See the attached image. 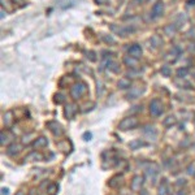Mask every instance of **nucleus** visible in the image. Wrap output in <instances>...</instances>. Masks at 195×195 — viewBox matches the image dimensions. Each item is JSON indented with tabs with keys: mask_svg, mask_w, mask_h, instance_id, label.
<instances>
[{
	"mask_svg": "<svg viewBox=\"0 0 195 195\" xmlns=\"http://www.w3.org/2000/svg\"><path fill=\"white\" fill-rule=\"evenodd\" d=\"M76 112H77V107L74 104H68V105H66V108H65V116L68 117V118H72V117L76 115Z\"/></svg>",
	"mask_w": 195,
	"mask_h": 195,
	"instance_id": "nucleus-10",
	"label": "nucleus"
},
{
	"mask_svg": "<svg viewBox=\"0 0 195 195\" xmlns=\"http://www.w3.org/2000/svg\"><path fill=\"white\" fill-rule=\"evenodd\" d=\"M187 72H189V69H187V68H180L178 70H177V77H180V78L186 77Z\"/></svg>",
	"mask_w": 195,
	"mask_h": 195,
	"instance_id": "nucleus-21",
	"label": "nucleus"
},
{
	"mask_svg": "<svg viewBox=\"0 0 195 195\" xmlns=\"http://www.w3.org/2000/svg\"><path fill=\"white\" fill-rule=\"evenodd\" d=\"M164 31H165V34L166 35H169V37H172L173 34L177 31V26L174 24H171V25H168V26H165V29H164Z\"/></svg>",
	"mask_w": 195,
	"mask_h": 195,
	"instance_id": "nucleus-12",
	"label": "nucleus"
},
{
	"mask_svg": "<svg viewBox=\"0 0 195 195\" xmlns=\"http://www.w3.org/2000/svg\"><path fill=\"white\" fill-rule=\"evenodd\" d=\"M141 195H150V194H148L146 190H142V191H141Z\"/></svg>",
	"mask_w": 195,
	"mask_h": 195,
	"instance_id": "nucleus-36",
	"label": "nucleus"
},
{
	"mask_svg": "<svg viewBox=\"0 0 195 195\" xmlns=\"http://www.w3.org/2000/svg\"><path fill=\"white\" fill-rule=\"evenodd\" d=\"M137 60L138 59H134V57H132V56H127V57H125V63L127 64V65H132V66H135L137 65Z\"/></svg>",
	"mask_w": 195,
	"mask_h": 195,
	"instance_id": "nucleus-20",
	"label": "nucleus"
},
{
	"mask_svg": "<svg viewBox=\"0 0 195 195\" xmlns=\"http://www.w3.org/2000/svg\"><path fill=\"white\" fill-rule=\"evenodd\" d=\"M112 30L113 31H116L117 34H120L121 37H126L127 34H132L135 31V27H133V26H125V27H117L116 25H112Z\"/></svg>",
	"mask_w": 195,
	"mask_h": 195,
	"instance_id": "nucleus-5",
	"label": "nucleus"
},
{
	"mask_svg": "<svg viewBox=\"0 0 195 195\" xmlns=\"http://www.w3.org/2000/svg\"><path fill=\"white\" fill-rule=\"evenodd\" d=\"M5 15H7V13L4 12V9L1 8V16H0V17H1V18H4V17H5Z\"/></svg>",
	"mask_w": 195,
	"mask_h": 195,
	"instance_id": "nucleus-35",
	"label": "nucleus"
},
{
	"mask_svg": "<svg viewBox=\"0 0 195 195\" xmlns=\"http://www.w3.org/2000/svg\"><path fill=\"white\" fill-rule=\"evenodd\" d=\"M55 102L57 103V104L63 103V102H64V95H63V94H57V95H55Z\"/></svg>",
	"mask_w": 195,
	"mask_h": 195,
	"instance_id": "nucleus-24",
	"label": "nucleus"
},
{
	"mask_svg": "<svg viewBox=\"0 0 195 195\" xmlns=\"http://www.w3.org/2000/svg\"><path fill=\"white\" fill-rule=\"evenodd\" d=\"M144 142H142L141 139H135V141H133V142H130L129 143V147L132 148V150H137L138 147H142V146H144Z\"/></svg>",
	"mask_w": 195,
	"mask_h": 195,
	"instance_id": "nucleus-13",
	"label": "nucleus"
},
{
	"mask_svg": "<svg viewBox=\"0 0 195 195\" xmlns=\"http://www.w3.org/2000/svg\"><path fill=\"white\" fill-rule=\"evenodd\" d=\"M171 68H169V66H166V65H164V66H161V74L164 77H169L171 76Z\"/></svg>",
	"mask_w": 195,
	"mask_h": 195,
	"instance_id": "nucleus-22",
	"label": "nucleus"
},
{
	"mask_svg": "<svg viewBox=\"0 0 195 195\" xmlns=\"http://www.w3.org/2000/svg\"><path fill=\"white\" fill-rule=\"evenodd\" d=\"M187 173H189V174H195V168L193 165L189 166V171H187Z\"/></svg>",
	"mask_w": 195,
	"mask_h": 195,
	"instance_id": "nucleus-27",
	"label": "nucleus"
},
{
	"mask_svg": "<svg viewBox=\"0 0 195 195\" xmlns=\"http://www.w3.org/2000/svg\"><path fill=\"white\" fill-rule=\"evenodd\" d=\"M118 87L120 88H129L130 87V81L126 79V78H122V79L118 81Z\"/></svg>",
	"mask_w": 195,
	"mask_h": 195,
	"instance_id": "nucleus-15",
	"label": "nucleus"
},
{
	"mask_svg": "<svg viewBox=\"0 0 195 195\" xmlns=\"http://www.w3.org/2000/svg\"><path fill=\"white\" fill-rule=\"evenodd\" d=\"M48 127H51V132L54 133L55 135H61V134H63V129H61V126H60L57 122H49Z\"/></svg>",
	"mask_w": 195,
	"mask_h": 195,
	"instance_id": "nucleus-9",
	"label": "nucleus"
},
{
	"mask_svg": "<svg viewBox=\"0 0 195 195\" xmlns=\"http://www.w3.org/2000/svg\"><path fill=\"white\" fill-rule=\"evenodd\" d=\"M96 3H99V4H105L107 3V0H95Z\"/></svg>",
	"mask_w": 195,
	"mask_h": 195,
	"instance_id": "nucleus-32",
	"label": "nucleus"
},
{
	"mask_svg": "<svg viewBox=\"0 0 195 195\" xmlns=\"http://www.w3.org/2000/svg\"><path fill=\"white\" fill-rule=\"evenodd\" d=\"M127 52H129V56H132L134 59H139L142 56V48L139 44H133Z\"/></svg>",
	"mask_w": 195,
	"mask_h": 195,
	"instance_id": "nucleus-7",
	"label": "nucleus"
},
{
	"mask_svg": "<svg viewBox=\"0 0 195 195\" xmlns=\"http://www.w3.org/2000/svg\"><path fill=\"white\" fill-rule=\"evenodd\" d=\"M163 104H161V102L159 100V99H154V100L151 102V104H150V112H151V115H154V116H160L161 113H163Z\"/></svg>",
	"mask_w": 195,
	"mask_h": 195,
	"instance_id": "nucleus-3",
	"label": "nucleus"
},
{
	"mask_svg": "<svg viewBox=\"0 0 195 195\" xmlns=\"http://www.w3.org/2000/svg\"><path fill=\"white\" fill-rule=\"evenodd\" d=\"M9 194V190L7 189V187H3L1 189V195H8Z\"/></svg>",
	"mask_w": 195,
	"mask_h": 195,
	"instance_id": "nucleus-28",
	"label": "nucleus"
},
{
	"mask_svg": "<svg viewBox=\"0 0 195 195\" xmlns=\"http://www.w3.org/2000/svg\"><path fill=\"white\" fill-rule=\"evenodd\" d=\"M147 0H134V4H143V3H146Z\"/></svg>",
	"mask_w": 195,
	"mask_h": 195,
	"instance_id": "nucleus-30",
	"label": "nucleus"
},
{
	"mask_svg": "<svg viewBox=\"0 0 195 195\" xmlns=\"http://www.w3.org/2000/svg\"><path fill=\"white\" fill-rule=\"evenodd\" d=\"M18 152V146L17 144H12L9 148H8V154L9 155H15V154H17Z\"/></svg>",
	"mask_w": 195,
	"mask_h": 195,
	"instance_id": "nucleus-23",
	"label": "nucleus"
},
{
	"mask_svg": "<svg viewBox=\"0 0 195 195\" xmlns=\"http://www.w3.org/2000/svg\"><path fill=\"white\" fill-rule=\"evenodd\" d=\"M85 91H86V85L83 82H77L70 88V95H72L74 100H77V99H79L85 94Z\"/></svg>",
	"mask_w": 195,
	"mask_h": 195,
	"instance_id": "nucleus-1",
	"label": "nucleus"
},
{
	"mask_svg": "<svg viewBox=\"0 0 195 195\" xmlns=\"http://www.w3.org/2000/svg\"><path fill=\"white\" fill-rule=\"evenodd\" d=\"M4 124L7 126H9L12 124V112H7L4 115Z\"/></svg>",
	"mask_w": 195,
	"mask_h": 195,
	"instance_id": "nucleus-19",
	"label": "nucleus"
},
{
	"mask_svg": "<svg viewBox=\"0 0 195 195\" xmlns=\"http://www.w3.org/2000/svg\"><path fill=\"white\" fill-rule=\"evenodd\" d=\"M163 12H164V3L163 1H156L154 7H152V10H151V16L152 18H157V17H160L163 15Z\"/></svg>",
	"mask_w": 195,
	"mask_h": 195,
	"instance_id": "nucleus-4",
	"label": "nucleus"
},
{
	"mask_svg": "<svg viewBox=\"0 0 195 195\" xmlns=\"http://www.w3.org/2000/svg\"><path fill=\"white\" fill-rule=\"evenodd\" d=\"M13 3H18V4H24V0H12Z\"/></svg>",
	"mask_w": 195,
	"mask_h": 195,
	"instance_id": "nucleus-34",
	"label": "nucleus"
},
{
	"mask_svg": "<svg viewBox=\"0 0 195 195\" xmlns=\"http://www.w3.org/2000/svg\"><path fill=\"white\" fill-rule=\"evenodd\" d=\"M33 146L35 148H40V147H44V146H47V139H46L44 137H40V138H38L37 141L34 142V144Z\"/></svg>",
	"mask_w": 195,
	"mask_h": 195,
	"instance_id": "nucleus-11",
	"label": "nucleus"
},
{
	"mask_svg": "<svg viewBox=\"0 0 195 195\" xmlns=\"http://www.w3.org/2000/svg\"><path fill=\"white\" fill-rule=\"evenodd\" d=\"M137 125H138V120L135 117H126L118 124V127L121 130H129V129H134Z\"/></svg>",
	"mask_w": 195,
	"mask_h": 195,
	"instance_id": "nucleus-2",
	"label": "nucleus"
},
{
	"mask_svg": "<svg viewBox=\"0 0 195 195\" xmlns=\"http://www.w3.org/2000/svg\"><path fill=\"white\" fill-rule=\"evenodd\" d=\"M142 185H143V177L141 176H135L132 181V183H130V189H132L133 191H138L141 190Z\"/></svg>",
	"mask_w": 195,
	"mask_h": 195,
	"instance_id": "nucleus-6",
	"label": "nucleus"
},
{
	"mask_svg": "<svg viewBox=\"0 0 195 195\" xmlns=\"http://www.w3.org/2000/svg\"><path fill=\"white\" fill-rule=\"evenodd\" d=\"M103 39H104V40L105 42H107V43H115V39H113V38H111V37H103Z\"/></svg>",
	"mask_w": 195,
	"mask_h": 195,
	"instance_id": "nucleus-25",
	"label": "nucleus"
},
{
	"mask_svg": "<svg viewBox=\"0 0 195 195\" xmlns=\"http://www.w3.org/2000/svg\"><path fill=\"white\" fill-rule=\"evenodd\" d=\"M120 181H121V177H120V176L113 177V178L109 181V186H111V187H116V186L120 183Z\"/></svg>",
	"mask_w": 195,
	"mask_h": 195,
	"instance_id": "nucleus-18",
	"label": "nucleus"
},
{
	"mask_svg": "<svg viewBox=\"0 0 195 195\" xmlns=\"http://www.w3.org/2000/svg\"><path fill=\"white\" fill-rule=\"evenodd\" d=\"M151 44L154 46V47H159V46H161L163 44L161 38L159 37V35H154V37H151Z\"/></svg>",
	"mask_w": 195,
	"mask_h": 195,
	"instance_id": "nucleus-14",
	"label": "nucleus"
},
{
	"mask_svg": "<svg viewBox=\"0 0 195 195\" xmlns=\"http://www.w3.org/2000/svg\"><path fill=\"white\" fill-rule=\"evenodd\" d=\"M87 55H90V60H93V61L96 60V59H95V54H94V52H87Z\"/></svg>",
	"mask_w": 195,
	"mask_h": 195,
	"instance_id": "nucleus-29",
	"label": "nucleus"
},
{
	"mask_svg": "<svg viewBox=\"0 0 195 195\" xmlns=\"http://www.w3.org/2000/svg\"><path fill=\"white\" fill-rule=\"evenodd\" d=\"M55 189H56V186H51V189H49V193L54 194L55 193Z\"/></svg>",
	"mask_w": 195,
	"mask_h": 195,
	"instance_id": "nucleus-33",
	"label": "nucleus"
},
{
	"mask_svg": "<svg viewBox=\"0 0 195 195\" xmlns=\"http://www.w3.org/2000/svg\"><path fill=\"white\" fill-rule=\"evenodd\" d=\"M16 195H25V194H24V193H22V191H18V193H17V194H16Z\"/></svg>",
	"mask_w": 195,
	"mask_h": 195,
	"instance_id": "nucleus-37",
	"label": "nucleus"
},
{
	"mask_svg": "<svg viewBox=\"0 0 195 195\" xmlns=\"http://www.w3.org/2000/svg\"><path fill=\"white\" fill-rule=\"evenodd\" d=\"M108 69L111 70V72H113V73H118V70H120L117 63H115V61H109L108 63Z\"/></svg>",
	"mask_w": 195,
	"mask_h": 195,
	"instance_id": "nucleus-16",
	"label": "nucleus"
},
{
	"mask_svg": "<svg viewBox=\"0 0 195 195\" xmlns=\"http://www.w3.org/2000/svg\"><path fill=\"white\" fill-rule=\"evenodd\" d=\"M142 93H143V88L142 87H133L130 90V93L127 94V99H137Z\"/></svg>",
	"mask_w": 195,
	"mask_h": 195,
	"instance_id": "nucleus-8",
	"label": "nucleus"
},
{
	"mask_svg": "<svg viewBox=\"0 0 195 195\" xmlns=\"http://www.w3.org/2000/svg\"><path fill=\"white\" fill-rule=\"evenodd\" d=\"M7 138H8V137H7L4 133H1V144H4V143H7V142H8V139H7Z\"/></svg>",
	"mask_w": 195,
	"mask_h": 195,
	"instance_id": "nucleus-26",
	"label": "nucleus"
},
{
	"mask_svg": "<svg viewBox=\"0 0 195 195\" xmlns=\"http://www.w3.org/2000/svg\"><path fill=\"white\" fill-rule=\"evenodd\" d=\"M176 124V118H174V116H168L164 120V125L165 126H172V125H174Z\"/></svg>",
	"mask_w": 195,
	"mask_h": 195,
	"instance_id": "nucleus-17",
	"label": "nucleus"
},
{
	"mask_svg": "<svg viewBox=\"0 0 195 195\" xmlns=\"http://www.w3.org/2000/svg\"><path fill=\"white\" fill-rule=\"evenodd\" d=\"M83 137L86 138V141H88V139L91 138V134H90V133H85V135H83Z\"/></svg>",
	"mask_w": 195,
	"mask_h": 195,
	"instance_id": "nucleus-31",
	"label": "nucleus"
}]
</instances>
